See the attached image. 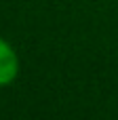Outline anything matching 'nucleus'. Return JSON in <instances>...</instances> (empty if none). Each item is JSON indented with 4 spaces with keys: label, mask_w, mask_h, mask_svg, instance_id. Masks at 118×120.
<instances>
[{
    "label": "nucleus",
    "mask_w": 118,
    "mask_h": 120,
    "mask_svg": "<svg viewBox=\"0 0 118 120\" xmlns=\"http://www.w3.org/2000/svg\"><path fill=\"white\" fill-rule=\"evenodd\" d=\"M19 70H21V61L15 46L0 36V86L13 84L19 76Z\"/></svg>",
    "instance_id": "nucleus-1"
}]
</instances>
